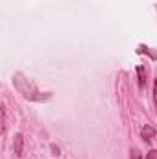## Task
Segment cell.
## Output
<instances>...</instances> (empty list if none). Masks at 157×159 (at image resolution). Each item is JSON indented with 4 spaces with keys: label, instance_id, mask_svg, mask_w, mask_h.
<instances>
[{
    "label": "cell",
    "instance_id": "cell-6",
    "mask_svg": "<svg viewBox=\"0 0 157 159\" xmlns=\"http://www.w3.org/2000/svg\"><path fill=\"white\" fill-rule=\"evenodd\" d=\"M146 159H157V150H150L146 154Z\"/></svg>",
    "mask_w": 157,
    "mask_h": 159
},
{
    "label": "cell",
    "instance_id": "cell-1",
    "mask_svg": "<svg viewBox=\"0 0 157 159\" xmlns=\"http://www.w3.org/2000/svg\"><path fill=\"white\" fill-rule=\"evenodd\" d=\"M15 87H17L26 98H30V100H43L41 96H37V94H41V93L30 83V80H24L22 74H15Z\"/></svg>",
    "mask_w": 157,
    "mask_h": 159
},
{
    "label": "cell",
    "instance_id": "cell-7",
    "mask_svg": "<svg viewBox=\"0 0 157 159\" xmlns=\"http://www.w3.org/2000/svg\"><path fill=\"white\" fill-rule=\"evenodd\" d=\"M131 159H141V152H139L137 148H133V150H131Z\"/></svg>",
    "mask_w": 157,
    "mask_h": 159
},
{
    "label": "cell",
    "instance_id": "cell-3",
    "mask_svg": "<svg viewBox=\"0 0 157 159\" xmlns=\"http://www.w3.org/2000/svg\"><path fill=\"white\" fill-rule=\"evenodd\" d=\"M141 137H142V141H146V143H150L154 137H155V129L152 128V126H144L142 129H141Z\"/></svg>",
    "mask_w": 157,
    "mask_h": 159
},
{
    "label": "cell",
    "instance_id": "cell-8",
    "mask_svg": "<svg viewBox=\"0 0 157 159\" xmlns=\"http://www.w3.org/2000/svg\"><path fill=\"white\" fill-rule=\"evenodd\" d=\"M154 102H155V109H157V80L154 81Z\"/></svg>",
    "mask_w": 157,
    "mask_h": 159
},
{
    "label": "cell",
    "instance_id": "cell-9",
    "mask_svg": "<svg viewBox=\"0 0 157 159\" xmlns=\"http://www.w3.org/2000/svg\"><path fill=\"white\" fill-rule=\"evenodd\" d=\"M52 152H54V156H59V150H57L56 144H52Z\"/></svg>",
    "mask_w": 157,
    "mask_h": 159
},
{
    "label": "cell",
    "instance_id": "cell-5",
    "mask_svg": "<svg viewBox=\"0 0 157 159\" xmlns=\"http://www.w3.org/2000/svg\"><path fill=\"white\" fill-rule=\"evenodd\" d=\"M6 131V109L2 107V133Z\"/></svg>",
    "mask_w": 157,
    "mask_h": 159
},
{
    "label": "cell",
    "instance_id": "cell-4",
    "mask_svg": "<svg viewBox=\"0 0 157 159\" xmlns=\"http://www.w3.org/2000/svg\"><path fill=\"white\" fill-rule=\"evenodd\" d=\"M137 74H139V87L142 89L146 85V70H144V67H137Z\"/></svg>",
    "mask_w": 157,
    "mask_h": 159
},
{
    "label": "cell",
    "instance_id": "cell-2",
    "mask_svg": "<svg viewBox=\"0 0 157 159\" xmlns=\"http://www.w3.org/2000/svg\"><path fill=\"white\" fill-rule=\"evenodd\" d=\"M22 146H24V137H22V133H17L15 141H13V148H15V154L19 157H22Z\"/></svg>",
    "mask_w": 157,
    "mask_h": 159
}]
</instances>
